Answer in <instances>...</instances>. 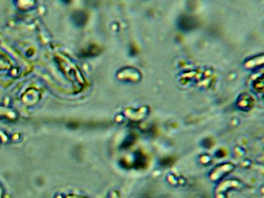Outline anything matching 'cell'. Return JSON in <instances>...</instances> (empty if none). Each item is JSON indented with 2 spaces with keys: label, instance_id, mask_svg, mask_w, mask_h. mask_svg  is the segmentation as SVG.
<instances>
[{
  "label": "cell",
  "instance_id": "obj_2",
  "mask_svg": "<svg viewBox=\"0 0 264 198\" xmlns=\"http://www.w3.org/2000/svg\"><path fill=\"white\" fill-rule=\"evenodd\" d=\"M0 198H1V192H0Z\"/></svg>",
  "mask_w": 264,
  "mask_h": 198
},
{
  "label": "cell",
  "instance_id": "obj_1",
  "mask_svg": "<svg viewBox=\"0 0 264 198\" xmlns=\"http://www.w3.org/2000/svg\"><path fill=\"white\" fill-rule=\"evenodd\" d=\"M198 21L196 17L188 15H182L178 19V27L183 31H191L197 27Z\"/></svg>",
  "mask_w": 264,
  "mask_h": 198
}]
</instances>
